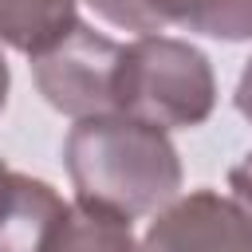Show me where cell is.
Masks as SVG:
<instances>
[{
  "label": "cell",
  "instance_id": "obj_1",
  "mask_svg": "<svg viewBox=\"0 0 252 252\" xmlns=\"http://www.w3.org/2000/svg\"><path fill=\"white\" fill-rule=\"evenodd\" d=\"M63 165L83 201L126 220L161 213L181 189V161L165 130L122 114L79 118L63 142Z\"/></svg>",
  "mask_w": 252,
  "mask_h": 252
},
{
  "label": "cell",
  "instance_id": "obj_2",
  "mask_svg": "<svg viewBox=\"0 0 252 252\" xmlns=\"http://www.w3.org/2000/svg\"><path fill=\"white\" fill-rule=\"evenodd\" d=\"M110 106L114 114L158 130L201 126L217 106V79L205 51L193 43L173 35H138L118 47Z\"/></svg>",
  "mask_w": 252,
  "mask_h": 252
},
{
  "label": "cell",
  "instance_id": "obj_3",
  "mask_svg": "<svg viewBox=\"0 0 252 252\" xmlns=\"http://www.w3.org/2000/svg\"><path fill=\"white\" fill-rule=\"evenodd\" d=\"M118 47L110 35L87 28L83 20L39 59H32V75L39 94L67 118H98L114 114L110 87H114V63Z\"/></svg>",
  "mask_w": 252,
  "mask_h": 252
},
{
  "label": "cell",
  "instance_id": "obj_4",
  "mask_svg": "<svg viewBox=\"0 0 252 252\" xmlns=\"http://www.w3.org/2000/svg\"><path fill=\"white\" fill-rule=\"evenodd\" d=\"M142 252H252V205L232 189L173 197L146 228Z\"/></svg>",
  "mask_w": 252,
  "mask_h": 252
},
{
  "label": "cell",
  "instance_id": "obj_5",
  "mask_svg": "<svg viewBox=\"0 0 252 252\" xmlns=\"http://www.w3.org/2000/svg\"><path fill=\"white\" fill-rule=\"evenodd\" d=\"M67 201L39 177L0 161V252H39Z\"/></svg>",
  "mask_w": 252,
  "mask_h": 252
},
{
  "label": "cell",
  "instance_id": "obj_6",
  "mask_svg": "<svg viewBox=\"0 0 252 252\" xmlns=\"http://www.w3.org/2000/svg\"><path fill=\"white\" fill-rule=\"evenodd\" d=\"M39 252H142V248L134 244L126 217L75 197L67 201L63 217L55 220Z\"/></svg>",
  "mask_w": 252,
  "mask_h": 252
},
{
  "label": "cell",
  "instance_id": "obj_7",
  "mask_svg": "<svg viewBox=\"0 0 252 252\" xmlns=\"http://www.w3.org/2000/svg\"><path fill=\"white\" fill-rule=\"evenodd\" d=\"M79 24L75 0H0V43L39 59Z\"/></svg>",
  "mask_w": 252,
  "mask_h": 252
},
{
  "label": "cell",
  "instance_id": "obj_8",
  "mask_svg": "<svg viewBox=\"0 0 252 252\" xmlns=\"http://www.w3.org/2000/svg\"><path fill=\"white\" fill-rule=\"evenodd\" d=\"M177 28L228 43L252 39V0H185Z\"/></svg>",
  "mask_w": 252,
  "mask_h": 252
},
{
  "label": "cell",
  "instance_id": "obj_9",
  "mask_svg": "<svg viewBox=\"0 0 252 252\" xmlns=\"http://www.w3.org/2000/svg\"><path fill=\"white\" fill-rule=\"evenodd\" d=\"M106 24L138 32V35H158L161 28H177L185 0H87Z\"/></svg>",
  "mask_w": 252,
  "mask_h": 252
},
{
  "label": "cell",
  "instance_id": "obj_10",
  "mask_svg": "<svg viewBox=\"0 0 252 252\" xmlns=\"http://www.w3.org/2000/svg\"><path fill=\"white\" fill-rule=\"evenodd\" d=\"M228 189H232V193H240V197L252 205V154L228 169Z\"/></svg>",
  "mask_w": 252,
  "mask_h": 252
},
{
  "label": "cell",
  "instance_id": "obj_11",
  "mask_svg": "<svg viewBox=\"0 0 252 252\" xmlns=\"http://www.w3.org/2000/svg\"><path fill=\"white\" fill-rule=\"evenodd\" d=\"M236 110L252 122V59H248V67H244V75L236 83Z\"/></svg>",
  "mask_w": 252,
  "mask_h": 252
},
{
  "label": "cell",
  "instance_id": "obj_12",
  "mask_svg": "<svg viewBox=\"0 0 252 252\" xmlns=\"http://www.w3.org/2000/svg\"><path fill=\"white\" fill-rule=\"evenodd\" d=\"M8 87H12V71H8V59L0 55V110H4V102H8Z\"/></svg>",
  "mask_w": 252,
  "mask_h": 252
}]
</instances>
